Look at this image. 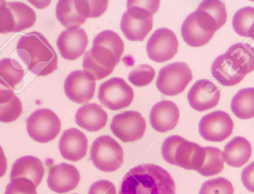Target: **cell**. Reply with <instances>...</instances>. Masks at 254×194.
Returning a JSON list of instances; mask_svg holds the SVG:
<instances>
[{"instance_id": "6da1fadb", "label": "cell", "mask_w": 254, "mask_h": 194, "mask_svg": "<svg viewBox=\"0 0 254 194\" xmlns=\"http://www.w3.org/2000/svg\"><path fill=\"white\" fill-rule=\"evenodd\" d=\"M119 194H176V185L171 175L164 168L146 164L127 173Z\"/></svg>"}, {"instance_id": "7a4b0ae2", "label": "cell", "mask_w": 254, "mask_h": 194, "mask_svg": "<svg viewBox=\"0 0 254 194\" xmlns=\"http://www.w3.org/2000/svg\"><path fill=\"white\" fill-rule=\"evenodd\" d=\"M16 50L28 70L36 75H49L58 68V55L41 33L33 31L22 36Z\"/></svg>"}, {"instance_id": "3957f363", "label": "cell", "mask_w": 254, "mask_h": 194, "mask_svg": "<svg viewBox=\"0 0 254 194\" xmlns=\"http://www.w3.org/2000/svg\"><path fill=\"white\" fill-rule=\"evenodd\" d=\"M90 158L93 165L100 171L114 172L123 164V149L112 137L104 135L94 141L91 147Z\"/></svg>"}, {"instance_id": "277c9868", "label": "cell", "mask_w": 254, "mask_h": 194, "mask_svg": "<svg viewBox=\"0 0 254 194\" xmlns=\"http://www.w3.org/2000/svg\"><path fill=\"white\" fill-rule=\"evenodd\" d=\"M192 79V71L188 64L173 63L161 68L156 86L164 95L175 96L183 92Z\"/></svg>"}, {"instance_id": "5b68a950", "label": "cell", "mask_w": 254, "mask_h": 194, "mask_svg": "<svg viewBox=\"0 0 254 194\" xmlns=\"http://www.w3.org/2000/svg\"><path fill=\"white\" fill-rule=\"evenodd\" d=\"M28 135L39 143H47L55 139L61 128L58 116L49 109L36 110L26 120Z\"/></svg>"}, {"instance_id": "8992f818", "label": "cell", "mask_w": 254, "mask_h": 194, "mask_svg": "<svg viewBox=\"0 0 254 194\" xmlns=\"http://www.w3.org/2000/svg\"><path fill=\"white\" fill-rule=\"evenodd\" d=\"M134 99L131 86L121 77H113L100 86L98 100L111 110H119L128 107Z\"/></svg>"}, {"instance_id": "52a82bcc", "label": "cell", "mask_w": 254, "mask_h": 194, "mask_svg": "<svg viewBox=\"0 0 254 194\" xmlns=\"http://www.w3.org/2000/svg\"><path fill=\"white\" fill-rule=\"evenodd\" d=\"M234 122L224 111L213 112L204 116L198 125L200 135L206 141L221 142L232 134Z\"/></svg>"}, {"instance_id": "ba28073f", "label": "cell", "mask_w": 254, "mask_h": 194, "mask_svg": "<svg viewBox=\"0 0 254 194\" xmlns=\"http://www.w3.org/2000/svg\"><path fill=\"white\" fill-rule=\"evenodd\" d=\"M119 61L107 48L93 46L83 57V71L89 73L95 80H101L112 74Z\"/></svg>"}, {"instance_id": "9c48e42d", "label": "cell", "mask_w": 254, "mask_h": 194, "mask_svg": "<svg viewBox=\"0 0 254 194\" xmlns=\"http://www.w3.org/2000/svg\"><path fill=\"white\" fill-rule=\"evenodd\" d=\"M110 128L113 134L123 142H133L144 135L146 122L137 112L127 111L114 116Z\"/></svg>"}, {"instance_id": "30bf717a", "label": "cell", "mask_w": 254, "mask_h": 194, "mask_svg": "<svg viewBox=\"0 0 254 194\" xmlns=\"http://www.w3.org/2000/svg\"><path fill=\"white\" fill-rule=\"evenodd\" d=\"M179 41L172 30L167 28L157 29L149 37L146 45L148 56L155 62L170 61L178 52Z\"/></svg>"}, {"instance_id": "8fae6325", "label": "cell", "mask_w": 254, "mask_h": 194, "mask_svg": "<svg viewBox=\"0 0 254 194\" xmlns=\"http://www.w3.org/2000/svg\"><path fill=\"white\" fill-rule=\"evenodd\" d=\"M95 80L89 73L76 70L70 73L64 83V90L68 99L77 104H86L93 98Z\"/></svg>"}, {"instance_id": "7c38bea8", "label": "cell", "mask_w": 254, "mask_h": 194, "mask_svg": "<svg viewBox=\"0 0 254 194\" xmlns=\"http://www.w3.org/2000/svg\"><path fill=\"white\" fill-rule=\"evenodd\" d=\"M195 20L201 29L214 34L227 21L226 7L219 0H204L194 12Z\"/></svg>"}, {"instance_id": "4fadbf2b", "label": "cell", "mask_w": 254, "mask_h": 194, "mask_svg": "<svg viewBox=\"0 0 254 194\" xmlns=\"http://www.w3.org/2000/svg\"><path fill=\"white\" fill-rule=\"evenodd\" d=\"M188 99L193 110L206 111L218 105L220 91L213 82L201 79L195 82L190 89Z\"/></svg>"}, {"instance_id": "5bb4252c", "label": "cell", "mask_w": 254, "mask_h": 194, "mask_svg": "<svg viewBox=\"0 0 254 194\" xmlns=\"http://www.w3.org/2000/svg\"><path fill=\"white\" fill-rule=\"evenodd\" d=\"M87 45V34L80 27L67 28L60 34L57 41L61 56L68 61L80 58L86 51Z\"/></svg>"}, {"instance_id": "9a60e30c", "label": "cell", "mask_w": 254, "mask_h": 194, "mask_svg": "<svg viewBox=\"0 0 254 194\" xmlns=\"http://www.w3.org/2000/svg\"><path fill=\"white\" fill-rule=\"evenodd\" d=\"M80 180V173L75 167L66 163H61L49 170L47 184L52 192L62 194L75 189Z\"/></svg>"}, {"instance_id": "2e32d148", "label": "cell", "mask_w": 254, "mask_h": 194, "mask_svg": "<svg viewBox=\"0 0 254 194\" xmlns=\"http://www.w3.org/2000/svg\"><path fill=\"white\" fill-rule=\"evenodd\" d=\"M89 14L88 0H60L57 4V18L67 28L80 27Z\"/></svg>"}, {"instance_id": "e0dca14e", "label": "cell", "mask_w": 254, "mask_h": 194, "mask_svg": "<svg viewBox=\"0 0 254 194\" xmlns=\"http://www.w3.org/2000/svg\"><path fill=\"white\" fill-rule=\"evenodd\" d=\"M88 139L81 131L71 128L64 131L60 139L61 156L71 162H78L84 158L87 152Z\"/></svg>"}, {"instance_id": "ac0fdd59", "label": "cell", "mask_w": 254, "mask_h": 194, "mask_svg": "<svg viewBox=\"0 0 254 194\" xmlns=\"http://www.w3.org/2000/svg\"><path fill=\"white\" fill-rule=\"evenodd\" d=\"M179 117V110L174 102L162 101L152 107L149 114V121L152 128L157 132H166L176 128Z\"/></svg>"}, {"instance_id": "d6986e66", "label": "cell", "mask_w": 254, "mask_h": 194, "mask_svg": "<svg viewBox=\"0 0 254 194\" xmlns=\"http://www.w3.org/2000/svg\"><path fill=\"white\" fill-rule=\"evenodd\" d=\"M44 174V167L41 160L34 156H25L19 158L13 163L10 178V180L17 178L28 179L37 187L41 183Z\"/></svg>"}, {"instance_id": "ffe728a7", "label": "cell", "mask_w": 254, "mask_h": 194, "mask_svg": "<svg viewBox=\"0 0 254 194\" xmlns=\"http://www.w3.org/2000/svg\"><path fill=\"white\" fill-rule=\"evenodd\" d=\"M204 158V147L185 140L176 150V165L185 170L198 171L202 166Z\"/></svg>"}, {"instance_id": "44dd1931", "label": "cell", "mask_w": 254, "mask_h": 194, "mask_svg": "<svg viewBox=\"0 0 254 194\" xmlns=\"http://www.w3.org/2000/svg\"><path fill=\"white\" fill-rule=\"evenodd\" d=\"M107 113L97 104L83 105L75 115L76 123L89 132H97L103 129L107 125Z\"/></svg>"}, {"instance_id": "7402d4cb", "label": "cell", "mask_w": 254, "mask_h": 194, "mask_svg": "<svg viewBox=\"0 0 254 194\" xmlns=\"http://www.w3.org/2000/svg\"><path fill=\"white\" fill-rule=\"evenodd\" d=\"M222 153L227 165L233 168H240L251 159L252 144L244 137H235L225 145Z\"/></svg>"}, {"instance_id": "603a6c76", "label": "cell", "mask_w": 254, "mask_h": 194, "mask_svg": "<svg viewBox=\"0 0 254 194\" xmlns=\"http://www.w3.org/2000/svg\"><path fill=\"white\" fill-rule=\"evenodd\" d=\"M211 72L213 77L225 86H235L246 77L235 69L232 61L225 53L215 60L212 64Z\"/></svg>"}, {"instance_id": "cb8c5ba5", "label": "cell", "mask_w": 254, "mask_h": 194, "mask_svg": "<svg viewBox=\"0 0 254 194\" xmlns=\"http://www.w3.org/2000/svg\"><path fill=\"white\" fill-rule=\"evenodd\" d=\"M240 74L246 76L254 71V48L246 43L233 45L225 52Z\"/></svg>"}, {"instance_id": "d4e9b609", "label": "cell", "mask_w": 254, "mask_h": 194, "mask_svg": "<svg viewBox=\"0 0 254 194\" xmlns=\"http://www.w3.org/2000/svg\"><path fill=\"white\" fill-rule=\"evenodd\" d=\"M153 26V18L142 20L131 17L127 12L124 13L121 28L130 41H143Z\"/></svg>"}, {"instance_id": "484cf974", "label": "cell", "mask_w": 254, "mask_h": 194, "mask_svg": "<svg viewBox=\"0 0 254 194\" xmlns=\"http://www.w3.org/2000/svg\"><path fill=\"white\" fill-rule=\"evenodd\" d=\"M182 35L187 44L191 47H201L210 42L214 34L207 33L200 28L195 20V14L187 16L182 26Z\"/></svg>"}, {"instance_id": "4316f807", "label": "cell", "mask_w": 254, "mask_h": 194, "mask_svg": "<svg viewBox=\"0 0 254 194\" xmlns=\"http://www.w3.org/2000/svg\"><path fill=\"white\" fill-rule=\"evenodd\" d=\"M233 113L243 120L254 117V88H246L239 91L231 101Z\"/></svg>"}, {"instance_id": "83f0119b", "label": "cell", "mask_w": 254, "mask_h": 194, "mask_svg": "<svg viewBox=\"0 0 254 194\" xmlns=\"http://www.w3.org/2000/svg\"><path fill=\"white\" fill-rule=\"evenodd\" d=\"M7 6L14 16L16 28L14 32L31 28L35 23L37 16L35 12L27 4L19 1L7 2Z\"/></svg>"}, {"instance_id": "f1b7e54d", "label": "cell", "mask_w": 254, "mask_h": 194, "mask_svg": "<svg viewBox=\"0 0 254 194\" xmlns=\"http://www.w3.org/2000/svg\"><path fill=\"white\" fill-rule=\"evenodd\" d=\"M205 158L202 166L197 172L203 177H213L220 174L224 169L223 153L220 149L205 147Z\"/></svg>"}, {"instance_id": "f546056e", "label": "cell", "mask_w": 254, "mask_h": 194, "mask_svg": "<svg viewBox=\"0 0 254 194\" xmlns=\"http://www.w3.org/2000/svg\"><path fill=\"white\" fill-rule=\"evenodd\" d=\"M24 77L22 65L13 59L4 58L0 61V80L13 89Z\"/></svg>"}, {"instance_id": "4dcf8cb0", "label": "cell", "mask_w": 254, "mask_h": 194, "mask_svg": "<svg viewBox=\"0 0 254 194\" xmlns=\"http://www.w3.org/2000/svg\"><path fill=\"white\" fill-rule=\"evenodd\" d=\"M159 0H128L127 1V13L134 19H152L159 8Z\"/></svg>"}, {"instance_id": "1f68e13d", "label": "cell", "mask_w": 254, "mask_h": 194, "mask_svg": "<svg viewBox=\"0 0 254 194\" xmlns=\"http://www.w3.org/2000/svg\"><path fill=\"white\" fill-rule=\"evenodd\" d=\"M93 46H104L110 49L119 61H120L125 51L123 40L117 33L111 30H106L99 33L94 39Z\"/></svg>"}, {"instance_id": "d6a6232c", "label": "cell", "mask_w": 254, "mask_h": 194, "mask_svg": "<svg viewBox=\"0 0 254 194\" xmlns=\"http://www.w3.org/2000/svg\"><path fill=\"white\" fill-rule=\"evenodd\" d=\"M254 25V7H243L236 12L233 18V28L241 37H249L250 30Z\"/></svg>"}, {"instance_id": "836d02e7", "label": "cell", "mask_w": 254, "mask_h": 194, "mask_svg": "<svg viewBox=\"0 0 254 194\" xmlns=\"http://www.w3.org/2000/svg\"><path fill=\"white\" fill-rule=\"evenodd\" d=\"M232 183L219 177L205 182L200 189L199 194H234Z\"/></svg>"}, {"instance_id": "e575fe53", "label": "cell", "mask_w": 254, "mask_h": 194, "mask_svg": "<svg viewBox=\"0 0 254 194\" xmlns=\"http://www.w3.org/2000/svg\"><path fill=\"white\" fill-rule=\"evenodd\" d=\"M155 70L146 64L137 65L128 74V80L136 86H144L149 84L155 77Z\"/></svg>"}, {"instance_id": "d590c367", "label": "cell", "mask_w": 254, "mask_h": 194, "mask_svg": "<svg viewBox=\"0 0 254 194\" xmlns=\"http://www.w3.org/2000/svg\"><path fill=\"white\" fill-rule=\"evenodd\" d=\"M22 105L20 100L15 95L10 101L0 104V122L10 123L20 116Z\"/></svg>"}, {"instance_id": "8d00e7d4", "label": "cell", "mask_w": 254, "mask_h": 194, "mask_svg": "<svg viewBox=\"0 0 254 194\" xmlns=\"http://www.w3.org/2000/svg\"><path fill=\"white\" fill-rule=\"evenodd\" d=\"M4 194H37V186L28 179H14L7 185Z\"/></svg>"}, {"instance_id": "74e56055", "label": "cell", "mask_w": 254, "mask_h": 194, "mask_svg": "<svg viewBox=\"0 0 254 194\" xmlns=\"http://www.w3.org/2000/svg\"><path fill=\"white\" fill-rule=\"evenodd\" d=\"M185 140V138L179 135H172L164 141L161 147V154H162L163 159L167 163L176 165V150Z\"/></svg>"}, {"instance_id": "f35d334b", "label": "cell", "mask_w": 254, "mask_h": 194, "mask_svg": "<svg viewBox=\"0 0 254 194\" xmlns=\"http://www.w3.org/2000/svg\"><path fill=\"white\" fill-rule=\"evenodd\" d=\"M16 28L14 16L7 6V2L0 1V34L14 32Z\"/></svg>"}, {"instance_id": "ab89813d", "label": "cell", "mask_w": 254, "mask_h": 194, "mask_svg": "<svg viewBox=\"0 0 254 194\" xmlns=\"http://www.w3.org/2000/svg\"><path fill=\"white\" fill-rule=\"evenodd\" d=\"M89 194H116V186L108 180H100L92 185Z\"/></svg>"}, {"instance_id": "60d3db41", "label": "cell", "mask_w": 254, "mask_h": 194, "mask_svg": "<svg viewBox=\"0 0 254 194\" xmlns=\"http://www.w3.org/2000/svg\"><path fill=\"white\" fill-rule=\"evenodd\" d=\"M241 179L245 188L249 192L254 193V162L243 169Z\"/></svg>"}, {"instance_id": "b9f144b4", "label": "cell", "mask_w": 254, "mask_h": 194, "mask_svg": "<svg viewBox=\"0 0 254 194\" xmlns=\"http://www.w3.org/2000/svg\"><path fill=\"white\" fill-rule=\"evenodd\" d=\"M89 18L98 17L107 10L108 1L107 0H89Z\"/></svg>"}, {"instance_id": "7bdbcfd3", "label": "cell", "mask_w": 254, "mask_h": 194, "mask_svg": "<svg viewBox=\"0 0 254 194\" xmlns=\"http://www.w3.org/2000/svg\"><path fill=\"white\" fill-rule=\"evenodd\" d=\"M15 96L13 89L6 86L0 80V104L10 101Z\"/></svg>"}, {"instance_id": "ee69618b", "label": "cell", "mask_w": 254, "mask_h": 194, "mask_svg": "<svg viewBox=\"0 0 254 194\" xmlns=\"http://www.w3.org/2000/svg\"><path fill=\"white\" fill-rule=\"evenodd\" d=\"M7 171V159L3 149L0 146V178L5 174Z\"/></svg>"}, {"instance_id": "f6af8a7d", "label": "cell", "mask_w": 254, "mask_h": 194, "mask_svg": "<svg viewBox=\"0 0 254 194\" xmlns=\"http://www.w3.org/2000/svg\"><path fill=\"white\" fill-rule=\"evenodd\" d=\"M29 2L34 4L37 8H45L50 4L51 1L50 0H41V1L40 0H34V1L30 0Z\"/></svg>"}, {"instance_id": "bcb514c9", "label": "cell", "mask_w": 254, "mask_h": 194, "mask_svg": "<svg viewBox=\"0 0 254 194\" xmlns=\"http://www.w3.org/2000/svg\"><path fill=\"white\" fill-rule=\"evenodd\" d=\"M249 37H252V38L254 40V25L252 27V28H251Z\"/></svg>"}, {"instance_id": "7dc6e473", "label": "cell", "mask_w": 254, "mask_h": 194, "mask_svg": "<svg viewBox=\"0 0 254 194\" xmlns=\"http://www.w3.org/2000/svg\"></svg>"}]
</instances>
